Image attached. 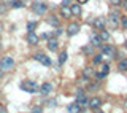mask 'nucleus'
<instances>
[{"label":"nucleus","mask_w":127,"mask_h":113,"mask_svg":"<svg viewBox=\"0 0 127 113\" xmlns=\"http://www.w3.org/2000/svg\"><path fill=\"white\" fill-rule=\"evenodd\" d=\"M21 89L29 92V94H35V92H38V83L33 81V80H26V81H22L21 84Z\"/></svg>","instance_id":"nucleus-1"},{"label":"nucleus","mask_w":127,"mask_h":113,"mask_svg":"<svg viewBox=\"0 0 127 113\" xmlns=\"http://www.w3.org/2000/svg\"><path fill=\"white\" fill-rule=\"evenodd\" d=\"M0 67L3 68V70H11V68L14 67V60L13 57H10V56H5V57L0 59Z\"/></svg>","instance_id":"nucleus-2"},{"label":"nucleus","mask_w":127,"mask_h":113,"mask_svg":"<svg viewBox=\"0 0 127 113\" xmlns=\"http://www.w3.org/2000/svg\"><path fill=\"white\" fill-rule=\"evenodd\" d=\"M46 10H48V6H46V3H43V2H33L32 3V11L37 13V14H45Z\"/></svg>","instance_id":"nucleus-3"},{"label":"nucleus","mask_w":127,"mask_h":113,"mask_svg":"<svg viewBox=\"0 0 127 113\" xmlns=\"http://www.w3.org/2000/svg\"><path fill=\"white\" fill-rule=\"evenodd\" d=\"M33 59L38 60V62H41L43 65H46V67L51 65V59L48 57L46 54H43V53H35V54H33Z\"/></svg>","instance_id":"nucleus-4"},{"label":"nucleus","mask_w":127,"mask_h":113,"mask_svg":"<svg viewBox=\"0 0 127 113\" xmlns=\"http://www.w3.org/2000/svg\"><path fill=\"white\" fill-rule=\"evenodd\" d=\"M87 107L92 108V110H98V108L102 107V99H98V97L87 99Z\"/></svg>","instance_id":"nucleus-5"},{"label":"nucleus","mask_w":127,"mask_h":113,"mask_svg":"<svg viewBox=\"0 0 127 113\" xmlns=\"http://www.w3.org/2000/svg\"><path fill=\"white\" fill-rule=\"evenodd\" d=\"M38 91H40L41 96H48V94H51V91H53V84L51 83H43L41 86L38 88Z\"/></svg>","instance_id":"nucleus-6"},{"label":"nucleus","mask_w":127,"mask_h":113,"mask_svg":"<svg viewBox=\"0 0 127 113\" xmlns=\"http://www.w3.org/2000/svg\"><path fill=\"white\" fill-rule=\"evenodd\" d=\"M100 48H102V53L105 56H114V54H116V48L111 46V45H103Z\"/></svg>","instance_id":"nucleus-7"},{"label":"nucleus","mask_w":127,"mask_h":113,"mask_svg":"<svg viewBox=\"0 0 127 113\" xmlns=\"http://www.w3.org/2000/svg\"><path fill=\"white\" fill-rule=\"evenodd\" d=\"M79 24H76V22H71L70 26H68V29H67V34L70 35V37H73V35H76L78 32H79Z\"/></svg>","instance_id":"nucleus-8"},{"label":"nucleus","mask_w":127,"mask_h":113,"mask_svg":"<svg viewBox=\"0 0 127 113\" xmlns=\"http://www.w3.org/2000/svg\"><path fill=\"white\" fill-rule=\"evenodd\" d=\"M108 19H110L111 26L116 27V26H118V22H119V13H114V11H111V13L108 14Z\"/></svg>","instance_id":"nucleus-9"},{"label":"nucleus","mask_w":127,"mask_h":113,"mask_svg":"<svg viewBox=\"0 0 127 113\" xmlns=\"http://www.w3.org/2000/svg\"><path fill=\"white\" fill-rule=\"evenodd\" d=\"M26 40L30 43V45H37V43H38V35L33 34V30H32V32H29V34H27V38H26Z\"/></svg>","instance_id":"nucleus-10"},{"label":"nucleus","mask_w":127,"mask_h":113,"mask_svg":"<svg viewBox=\"0 0 127 113\" xmlns=\"http://www.w3.org/2000/svg\"><path fill=\"white\" fill-rule=\"evenodd\" d=\"M94 27L98 29V30L105 29V19H103V18H95L94 19Z\"/></svg>","instance_id":"nucleus-11"},{"label":"nucleus","mask_w":127,"mask_h":113,"mask_svg":"<svg viewBox=\"0 0 127 113\" xmlns=\"http://www.w3.org/2000/svg\"><path fill=\"white\" fill-rule=\"evenodd\" d=\"M108 72H110V67L106 65V64H103L102 68H100V72L97 73V78H98V80H102L103 76H106V75H108Z\"/></svg>","instance_id":"nucleus-12"},{"label":"nucleus","mask_w":127,"mask_h":113,"mask_svg":"<svg viewBox=\"0 0 127 113\" xmlns=\"http://www.w3.org/2000/svg\"><path fill=\"white\" fill-rule=\"evenodd\" d=\"M91 45L92 46H102V40L97 34H92V37H91Z\"/></svg>","instance_id":"nucleus-13"},{"label":"nucleus","mask_w":127,"mask_h":113,"mask_svg":"<svg viewBox=\"0 0 127 113\" xmlns=\"http://www.w3.org/2000/svg\"><path fill=\"white\" fill-rule=\"evenodd\" d=\"M67 112H70V113L81 112V107H79V104H78V102H75V104H70V105H67Z\"/></svg>","instance_id":"nucleus-14"},{"label":"nucleus","mask_w":127,"mask_h":113,"mask_svg":"<svg viewBox=\"0 0 127 113\" xmlns=\"http://www.w3.org/2000/svg\"><path fill=\"white\" fill-rule=\"evenodd\" d=\"M61 16H64V18H71V11H70V8L67 6V5H62V8H61Z\"/></svg>","instance_id":"nucleus-15"},{"label":"nucleus","mask_w":127,"mask_h":113,"mask_svg":"<svg viewBox=\"0 0 127 113\" xmlns=\"http://www.w3.org/2000/svg\"><path fill=\"white\" fill-rule=\"evenodd\" d=\"M48 50H51V51H56V50H57V40H56V38L48 40Z\"/></svg>","instance_id":"nucleus-16"},{"label":"nucleus","mask_w":127,"mask_h":113,"mask_svg":"<svg viewBox=\"0 0 127 113\" xmlns=\"http://www.w3.org/2000/svg\"><path fill=\"white\" fill-rule=\"evenodd\" d=\"M70 11H71V16H73V14H76V16H79V14H81V6H79L78 3H75V5H71V8H70Z\"/></svg>","instance_id":"nucleus-17"},{"label":"nucleus","mask_w":127,"mask_h":113,"mask_svg":"<svg viewBox=\"0 0 127 113\" xmlns=\"http://www.w3.org/2000/svg\"><path fill=\"white\" fill-rule=\"evenodd\" d=\"M98 37H100V40H103V42H108V40H110V32H108V30H105V29H102Z\"/></svg>","instance_id":"nucleus-18"},{"label":"nucleus","mask_w":127,"mask_h":113,"mask_svg":"<svg viewBox=\"0 0 127 113\" xmlns=\"http://www.w3.org/2000/svg\"><path fill=\"white\" fill-rule=\"evenodd\" d=\"M46 22H48V24H51V26H56V27L59 26V19H57V18H54V16H49V18H46Z\"/></svg>","instance_id":"nucleus-19"},{"label":"nucleus","mask_w":127,"mask_h":113,"mask_svg":"<svg viewBox=\"0 0 127 113\" xmlns=\"http://www.w3.org/2000/svg\"><path fill=\"white\" fill-rule=\"evenodd\" d=\"M67 57H68V54H67V51H62L61 54H59V65H62L64 62L67 60Z\"/></svg>","instance_id":"nucleus-20"},{"label":"nucleus","mask_w":127,"mask_h":113,"mask_svg":"<svg viewBox=\"0 0 127 113\" xmlns=\"http://www.w3.org/2000/svg\"><path fill=\"white\" fill-rule=\"evenodd\" d=\"M118 67H119V70L126 72V70H127V57H126V59H122V60H119Z\"/></svg>","instance_id":"nucleus-21"},{"label":"nucleus","mask_w":127,"mask_h":113,"mask_svg":"<svg viewBox=\"0 0 127 113\" xmlns=\"http://www.w3.org/2000/svg\"><path fill=\"white\" fill-rule=\"evenodd\" d=\"M76 102L79 104V107H87V99H86V96H83V97H79V99H76Z\"/></svg>","instance_id":"nucleus-22"},{"label":"nucleus","mask_w":127,"mask_h":113,"mask_svg":"<svg viewBox=\"0 0 127 113\" xmlns=\"http://www.w3.org/2000/svg\"><path fill=\"white\" fill-rule=\"evenodd\" d=\"M11 6L13 8H22L24 3L21 2V0H13V2H11Z\"/></svg>","instance_id":"nucleus-23"},{"label":"nucleus","mask_w":127,"mask_h":113,"mask_svg":"<svg viewBox=\"0 0 127 113\" xmlns=\"http://www.w3.org/2000/svg\"><path fill=\"white\" fill-rule=\"evenodd\" d=\"M83 96H84V91H83V89H76V92H75V97L79 99V97H83Z\"/></svg>","instance_id":"nucleus-24"},{"label":"nucleus","mask_w":127,"mask_h":113,"mask_svg":"<svg viewBox=\"0 0 127 113\" xmlns=\"http://www.w3.org/2000/svg\"><path fill=\"white\" fill-rule=\"evenodd\" d=\"M35 27H37V22H29V24H27V29H29V32H32Z\"/></svg>","instance_id":"nucleus-25"},{"label":"nucleus","mask_w":127,"mask_h":113,"mask_svg":"<svg viewBox=\"0 0 127 113\" xmlns=\"http://www.w3.org/2000/svg\"><path fill=\"white\" fill-rule=\"evenodd\" d=\"M3 13H6V5L5 3H0V14H3Z\"/></svg>","instance_id":"nucleus-26"},{"label":"nucleus","mask_w":127,"mask_h":113,"mask_svg":"<svg viewBox=\"0 0 127 113\" xmlns=\"http://www.w3.org/2000/svg\"><path fill=\"white\" fill-rule=\"evenodd\" d=\"M121 26H122V29L127 30V18H122L121 19Z\"/></svg>","instance_id":"nucleus-27"},{"label":"nucleus","mask_w":127,"mask_h":113,"mask_svg":"<svg viewBox=\"0 0 127 113\" xmlns=\"http://www.w3.org/2000/svg\"><path fill=\"white\" fill-rule=\"evenodd\" d=\"M83 75H84V76H87V75H92V68H84V72H83Z\"/></svg>","instance_id":"nucleus-28"},{"label":"nucleus","mask_w":127,"mask_h":113,"mask_svg":"<svg viewBox=\"0 0 127 113\" xmlns=\"http://www.w3.org/2000/svg\"><path fill=\"white\" fill-rule=\"evenodd\" d=\"M98 62H102V54H98V56L94 57V64H98Z\"/></svg>","instance_id":"nucleus-29"},{"label":"nucleus","mask_w":127,"mask_h":113,"mask_svg":"<svg viewBox=\"0 0 127 113\" xmlns=\"http://www.w3.org/2000/svg\"><path fill=\"white\" fill-rule=\"evenodd\" d=\"M108 2L111 3V5H114V6H118V5H121V0H108Z\"/></svg>","instance_id":"nucleus-30"},{"label":"nucleus","mask_w":127,"mask_h":113,"mask_svg":"<svg viewBox=\"0 0 127 113\" xmlns=\"http://www.w3.org/2000/svg\"><path fill=\"white\" fill-rule=\"evenodd\" d=\"M62 5H67V6H68L70 5V0H62Z\"/></svg>","instance_id":"nucleus-31"},{"label":"nucleus","mask_w":127,"mask_h":113,"mask_svg":"<svg viewBox=\"0 0 127 113\" xmlns=\"http://www.w3.org/2000/svg\"><path fill=\"white\" fill-rule=\"evenodd\" d=\"M121 5H124V8H126V11H127V0H124V2H121Z\"/></svg>","instance_id":"nucleus-32"},{"label":"nucleus","mask_w":127,"mask_h":113,"mask_svg":"<svg viewBox=\"0 0 127 113\" xmlns=\"http://www.w3.org/2000/svg\"><path fill=\"white\" fill-rule=\"evenodd\" d=\"M2 76H3V68L0 67V78H2Z\"/></svg>","instance_id":"nucleus-33"},{"label":"nucleus","mask_w":127,"mask_h":113,"mask_svg":"<svg viewBox=\"0 0 127 113\" xmlns=\"http://www.w3.org/2000/svg\"><path fill=\"white\" fill-rule=\"evenodd\" d=\"M124 46H126V48H127V42H126V43H124Z\"/></svg>","instance_id":"nucleus-34"},{"label":"nucleus","mask_w":127,"mask_h":113,"mask_svg":"<svg viewBox=\"0 0 127 113\" xmlns=\"http://www.w3.org/2000/svg\"><path fill=\"white\" fill-rule=\"evenodd\" d=\"M0 32H2V24H0Z\"/></svg>","instance_id":"nucleus-35"},{"label":"nucleus","mask_w":127,"mask_h":113,"mask_svg":"<svg viewBox=\"0 0 127 113\" xmlns=\"http://www.w3.org/2000/svg\"><path fill=\"white\" fill-rule=\"evenodd\" d=\"M126 108H127V100H126Z\"/></svg>","instance_id":"nucleus-36"}]
</instances>
